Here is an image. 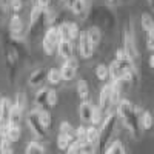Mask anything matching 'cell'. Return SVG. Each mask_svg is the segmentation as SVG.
Wrapping results in <instances>:
<instances>
[{"instance_id":"obj_1","label":"cell","mask_w":154,"mask_h":154,"mask_svg":"<svg viewBox=\"0 0 154 154\" xmlns=\"http://www.w3.org/2000/svg\"><path fill=\"white\" fill-rule=\"evenodd\" d=\"M117 117H120V120L123 122L125 128L131 133V136L134 139H139L142 134V126H140V120H139V112L137 108L126 99H120V102L117 103L116 108Z\"/></svg>"},{"instance_id":"obj_2","label":"cell","mask_w":154,"mask_h":154,"mask_svg":"<svg viewBox=\"0 0 154 154\" xmlns=\"http://www.w3.org/2000/svg\"><path fill=\"white\" fill-rule=\"evenodd\" d=\"M117 112L116 111H109L106 114V117L103 120L100 126V137H99V143H97V151L103 154L108 146L111 145V140H112V136L116 133V126H117Z\"/></svg>"},{"instance_id":"obj_3","label":"cell","mask_w":154,"mask_h":154,"mask_svg":"<svg viewBox=\"0 0 154 154\" xmlns=\"http://www.w3.org/2000/svg\"><path fill=\"white\" fill-rule=\"evenodd\" d=\"M123 49H125L128 59H130V60L133 62V65L137 68L140 57H139V51H137L136 38H134V31H133V28H131V23L126 26L125 34H123Z\"/></svg>"},{"instance_id":"obj_4","label":"cell","mask_w":154,"mask_h":154,"mask_svg":"<svg viewBox=\"0 0 154 154\" xmlns=\"http://www.w3.org/2000/svg\"><path fill=\"white\" fill-rule=\"evenodd\" d=\"M60 42L62 40H60V35L57 32V26H49L45 32V37H43V51L48 56H53L57 51V46Z\"/></svg>"},{"instance_id":"obj_5","label":"cell","mask_w":154,"mask_h":154,"mask_svg":"<svg viewBox=\"0 0 154 154\" xmlns=\"http://www.w3.org/2000/svg\"><path fill=\"white\" fill-rule=\"evenodd\" d=\"M26 123H28V126H29L31 133H32L37 139L43 140V139L48 137V133H46L48 130L42 125L40 119H38V114H37L34 109H31V111L28 112V116H26Z\"/></svg>"},{"instance_id":"obj_6","label":"cell","mask_w":154,"mask_h":154,"mask_svg":"<svg viewBox=\"0 0 154 154\" xmlns=\"http://www.w3.org/2000/svg\"><path fill=\"white\" fill-rule=\"evenodd\" d=\"M26 31H25V25L19 14H12L9 20V38L14 42H23Z\"/></svg>"},{"instance_id":"obj_7","label":"cell","mask_w":154,"mask_h":154,"mask_svg":"<svg viewBox=\"0 0 154 154\" xmlns=\"http://www.w3.org/2000/svg\"><path fill=\"white\" fill-rule=\"evenodd\" d=\"M114 105V100H112V91H111V83H106L100 91L99 96V108L103 111L105 114H108L111 111V106Z\"/></svg>"},{"instance_id":"obj_8","label":"cell","mask_w":154,"mask_h":154,"mask_svg":"<svg viewBox=\"0 0 154 154\" xmlns=\"http://www.w3.org/2000/svg\"><path fill=\"white\" fill-rule=\"evenodd\" d=\"M17 51L12 45H6L5 46V62H6V66L9 69V77L11 80L14 82V77H16V63H17Z\"/></svg>"},{"instance_id":"obj_9","label":"cell","mask_w":154,"mask_h":154,"mask_svg":"<svg viewBox=\"0 0 154 154\" xmlns=\"http://www.w3.org/2000/svg\"><path fill=\"white\" fill-rule=\"evenodd\" d=\"M77 68H79V62H77L75 57L69 59V60H65L63 65L60 66V74H62V79L63 80H72L75 74H77Z\"/></svg>"},{"instance_id":"obj_10","label":"cell","mask_w":154,"mask_h":154,"mask_svg":"<svg viewBox=\"0 0 154 154\" xmlns=\"http://www.w3.org/2000/svg\"><path fill=\"white\" fill-rule=\"evenodd\" d=\"M97 146L91 145L88 142H80V140H75V142L69 146V149L66 151V154H96Z\"/></svg>"},{"instance_id":"obj_11","label":"cell","mask_w":154,"mask_h":154,"mask_svg":"<svg viewBox=\"0 0 154 154\" xmlns=\"http://www.w3.org/2000/svg\"><path fill=\"white\" fill-rule=\"evenodd\" d=\"M94 48L96 46H93V43L89 42L86 32L85 31L80 32V35H79V51H80L82 59H91L93 54H94Z\"/></svg>"},{"instance_id":"obj_12","label":"cell","mask_w":154,"mask_h":154,"mask_svg":"<svg viewBox=\"0 0 154 154\" xmlns=\"http://www.w3.org/2000/svg\"><path fill=\"white\" fill-rule=\"evenodd\" d=\"M0 133H2L3 137L9 139L11 142H17L22 136V126H14V125H2L0 126Z\"/></svg>"},{"instance_id":"obj_13","label":"cell","mask_w":154,"mask_h":154,"mask_svg":"<svg viewBox=\"0 0 154 154\" xmlns=\"http://www.w3.org/2000/svg\"><path fill=\"white\" fill-rule=\"evenodd\" d=\"M93 109H94V105H93L89 100L80 102V105H79V117H80V120H82V125L91 123Z\"/></svg>"},{"instance_id":"obj_14","label":"cell","mask_w":154,"mask_h":154,"mask_svg":"<svg viewBox=\"0 0 154 154\" xmlns=\"http://www.w3.org/2000/svg\"><path fill=\"white\" fill-rule=\"evenodd\" d=\"M57 54L63 60H69L74 57V43L71 40H62L57 46Z\"/></svg>"},{"instance_id":"obj_15","label":"cell","mask_w":154,"mask_h":154,"mask_svg":"<svg viewBox=\"0 0 154 154\" xmlns=\"http://www.w3.org/2000/svg\"><path fill=\"white\" fill-rule=\"evenodd\" d=\"M46 75H48V71H46L45 68H38V69L32 71L31 75H29V79H28L29 86H32V88L40 86V85L46 80Z\"/></svg>"},{"instance_id":"obj_16","label":"cell","mask_w":154,"mask_h":154,"mask_svg":"<svg viewBox=\"0 0 154 154\" xmlns=\"http://www.w3.org/2000/svg\"><path fill=\"white\" fill-rule=\"evenodd\" d=\"M11 106H12V102L8 97H2V99H0V126L8 123Z\"/></svg>"},{"instance_id":"obj_17","label":"cell","mask_w":154,"mask_h":154,"mask_svg":"<svg viewBox=\"0 0 154 154\" xmlns=\"http://www.w3.org/2000/svg\"><path fill=\"white\" fill-rule=\"evenodd\" d=\"M137 112H139V120H140L142 130H151L152 125H154L152 114L149 111H146V109H140V108H137Z\"/></svg>"},{"instance_id":"obj_18","label":"cell","mask_w":154,"mask_h":154,"mask_svg":"<svg viewBox=\"0 0 154 154\" xmlns=\"http://www.w3.org/2000/svg\"><path fill=\"white\" fill-rule=\"evenodd\" d=\"M22 119H23V111H22L16 103H12L8 123H9V125H14V126H22Z\"/></svg>"},{"instance_id":"obj_19","label":"cell","mask_w":154,"mask_h":154,"mask_svg":"<svg viewBox=\"0 0 154 154\" xmlns=\"http://www.w3.org/2000/svg\"><path fill=\"white\" fill-rule=\"evenodd\" d=\"M48 93H49V88L43 86L40 88L38 91L35 93V99H34V105L37 106H42L48 109Z\"/></svg>"},{"instance_id":"obj_20","label":"cell","mask_w":154,"mask_h":154,"mask_svg":"<svg viewBox=\"0 0 154 154\" xmlns=\"http://www.w3.org/2000/svg\"><path fill=\"white\" fill-rule=\"evenodd\" d=\"M43 8L40 6V5H34L32 6V9H31V14H29V28L32 29L35 25L38 23V22H42V16H43Z\"/></svg>"},{"instance_id":"obj_21","label":"cell","mask_w":154,"mask_h":154,"mask_svg":"<svg viewBox=\"0 0 154 154\" xmlns=\"http://www.w3.org/2000/svg\"><path fill=\"white\" fill-rule=\"evenodd\" d=\"M108 68H109V79H111V82L123 80V72H122V69L119 66L117 60H112L109 65H108Z\"/></svg>"},{"instance_id":"obj_22","label":"cell","mask_w":154,"mask_h":154,"mask_svg":"<svg viewBox=\"0 0 154 154\" xmlns=\"http://www.w3.org/2000/svg\"><path fill=\"white\" fill-rule=\"evenodd\" d=\"M85 32H86V35L89 38V42L93 43V46H97L100 43V40H102V31H100V28L91 26V28H88V31H85Z\"/></svg>"},{"instance_id":"obj_23","label":"cell","mask_w":154,"mask_h":154,"mask_svg":"<svg viewBox=\"0 0 154 154\" xmlns=\"http://www.w3.org/2000/svg\"><path fill=\"white\" fill-rule=\"evenodd\" d=\"M99 137H100V130H99L97 126L89 125V126H88V133H86V142L97 146V143H99Z\"/></svg>"},{"instance_id":"obj_24","label":"cell","mask_w":154,"mask_h":154,"mask_svg":"<svg viewBox=\"0 0 154 154\" xmlns=\"http://www.w3.org/2000/svg\"><path fill=\"white\" fill-rule=\"evenodd\" d=\"M105 117H106V114L99 108V105L94 106V109H93V117H91V125H93V126H97V128L102 126Z\"/></svg>"},{"instance_id":"obj_25","label":"cell","mask_w":154,"mask_h":154,"mask_svg":"<svg viewBox=\"0 0 154 154\" xmlns=\"http://www.w3.org/2000/svg\"><path fill=\"white\" fill-rule=\"evenodd\" d=\"M46 80H48V83H49V85H53V86H56V85L62 83V82H63V79H62L60 69H57V68H51V69L48 71Z\"/></svg>"},{"instance_id":"obj_26","label":"cell","mask_w":154,"mask_h":154,"mask_svg":"<svg viewBox=\"0 0 154 154\" xmlns=\"http://www.w3.org/2000/svg\"><path fill=\"white\" fill-rule=\"evenodd\" d=\"M77 94H79L82 102L89 100V88H88V83L83 79H80L79 82H77Z\"/></svg>"},{"instance_id":"obj_27","label":"cell","mask_w":154,"mask_h":154,"mask_svg":"<svg viewBox=\"0 0 154 154\" xmlns=\"http://www.w3.org/2000/svg\"><path fill=\"white\" fill-rule=\"evenodd\" d=\"M74 142H75V140H71V139L66 137L65 134H60V133H59V136H57V148H59L60 151H68L69 146H71Z\"/></svg>"},{"instance_id":"obj_28","label":"cell","mask_w":154,"mask_h":154,"mask_svg":"<svg viewBox=\"0 0 154 154\" xmlns=\"http://www.w3.org/2000/svg\"><path fill=\"white\" fill-rule=\"evenodd\" d=\"M59 133H60V134H65V136L69 137L71 140H77V137H75V130L71 126L69 122H62V123H60V128H59Z\"/></svg>"},{"instance_id":"obj_29","label":"cell","mask_w":154,"mask_h":154,"mask_svg":"<svg viewBox=\"0 0 154 154\" xmlns=\"http://www.w3.org/2000/svg\"><path fill=\"white\" fill-rule=\"evenodd\" d=\"M103 154H126V151L120 140H116V142H111V145L108 146V149Z\"/></svg>"},{"instance_id":"obj_30","label":"cell","mask_w":154,"mask_h":154,"mask_svg":"<svg viewBox=\"0 0 154 154\" xmlns=\"http://www.w3.org/2000/svg\"><path fill=\"white\" fill-rule=\"evenodd\" d=\"M96 75H97L99 80L109 79V68H108V65H105V63H99V65L96 66Z\"/></svg>"},{"instance_id":"obj_31","label":"cell","mask_w":154,"mask_h":154,"mask_svg":"<svg viewBox=\"0 0 154 154\" xmlns=\"http://www.w3.org/2000/svg\"><path fill=\"white\" fill-rule=\"evenodd\" d=\"M25 154H46V151L38 142H29L25 149Z\"/></svg>"},{"instance_id":"obj_32","label":"cell","mask_w":154,"mask_h":154,"mask_svg":"<svg viewBox=\"0 0 154 154\" xmlns=\"http://www.w3.org/2000/svg\"><path fill=\"white\" fill-rule=\"evenodd\" d=\"M140 23H142V28L146 32L154 29V19L148 14V12H143V14H142V17H140Z\"/></svg>"},{"instance_id":"obj_33","label":"cell","mask_w":154,"mask_h":154,"mask_svg":"<svg viewBox=\"0 0 154 154\" xmlns=\"http://www.w3.org/2000/svg\"><path fill=\"white\" fill-rule=\"evenodd\" d=\"M57 32L60 35V40H71L69 38V22H63L57 26Z\"/></svg>"},{"instance_id":"obj_34","label":"cell","mask_w":154,"mask_h":154,"mask_svg":"<svg viewBox=\"0 0 154 154\" xmlns=\"http://www.w3.org/2000/svg\"><path fill=\"white\" fill-rule=\"evenodd\" d=\"M85 9H86V0H75L71 6L72 14H75V16H82Z\"/></svg>"},{"instance_id":"obj_35","label":"cell","mask_w":154,"mask_h":154,"mask_svg":"<svg viewBox=\"0 0 154 154\" xmlns=\"http://www.w3.org/2000/svg\"><path fill=\"white\" fill-rule=\"evenodd\" d=\"M14 103H16L22 111H25V108H26V105H28V100H26V94H25V91H19V93H17Z\"/></svg>"},{"instance_id":"obj_36","label":"cell","mask_w":154,"mask_h":154,"mask_svg":"<svg viewBox=\"0 0 154 154\" xmlns=\"http://www.w3.org/2000/svg\"><path fill=\"white\" fill-rule=\"evenodd\" d=\"M86 133H88V126L80 125L79 128H75V137L80 142H86Z\"/></svg>"},{"instance_id":"obj_37","label":"cell","mask_w":154,"mask_h":154,"mask_svg":"<svg viewBox=\"0 0 154 154\" xmlns=\"http://www.w3.org/2000/svg\"><path fill=\"white\" fill-rule=\"evenodd\" d=\"M57 103V91L53 88H49V93H48V109L54 108Z\"/></svg>"},{"instance_id":"obj_38","label":"cell","mask_w":154,"mask_h":154,"mask_svg":"<svg viewBox=\"0 0 154 154\" xmlns=\"http://www.w3.org/2000/svg\"><path fill=\"white\" fill-rule=\"evenodd\" d=\"M79 35H80V29L77 26V23L69 22V38H71V42H74L75 38H79Z\"/></svg>"},{"instance_id":"obj_39","label":"cell","mask_w":154,"mask_h":154,"mask_svg":"<svg viewBox=\"0 0 154 154\" xmlns=\"http://www.w3.org/2000/svg\"><path fill=\"white\" fill-rule=\"evenodd\" d=\"M9 5H11V11L14 12V14H19V12L22 11V8H23V2H22V0H11Z\"/></svg>"},{"instance_id":"obj_40","label":"cell","mask_w":154,"mask_h":154,"mask_svg":"<svg viewBox=\"0 0 154 154\" xmlns=\"http://www.w3.org/2000/svg\"><path fill=\"white\" fill-rule=\"evenodd\" d=\"M11 145H12V142L9 139H6V137H3L2 139V142H0V152H6V151H11L12 148H11Z\"/></svg>"},{"instance_id":"obj_41","label":"cell","mask_w":154,"mask_h":154,"mask_svg":"<svg viewBox=\"0 0 154 154\" xmlns=\"http://www.w3.org/2000/svg\"><path fill=\"white\" fill-rule=\"evenodd\" d=\"M146 48L154 51V29L146 32Z\"/></svg>"},{"instance_id":"obj_42","label":"cell","mask_w":154,"mask_h":154,"mask_svg":"<svg viewBox=\"0 0 154 154\" xmlns=\"http://www.w3.org/2000/svg\"><path fill=\"white\" fill-rule=\"evenodd\" d=\"M125 59H128V56H126V53H125V49H123V48L116 49V59H114V60L120 62V60H125Z\"/></svg>"},{"instance_id":"obj_43","label":"cell","mask_w":154,"mask_h":154,"mask_svg":"<svg viewBox=\"0 0 154 154\" xmlns=\"http://www.w3.org/2000/svg\"><path fill=\"white\" fill-rule=\"evenodd\" d=\"M11 0H0V8H2L3 12H8L11 9V5H9Z\"/></svg>"},{"instance_id":"obj_44","label":"cell","mask_w":154,"mask_h":154,"mask_svg":"<svg viewBox=\"0 0 154 154\" xmlns=\"http://www.w3.org/2000/svg\"><path fill=\"white\" fill-rule=\"evenodd\" d=\"M37 5H40L43 9H48L49 8V0H37Z\"/></svg>"},{"instance_id":"obj_45","label":"cell","mask_w":154,"mask_h":154,"mask_svg":"<svg viewBox=\"0 0 154 154\" xmlns=\"http://www.w3.org/2000/svg\"><path fill=\"white\" fill-rule=\"evenodd\" d=\"M149 66H151V68H154V53L149 56Z\"/></svg>"},{"instance_id":"obj_46","label":"cell","mask_w":154,"mask_h":154,"mask_svg":"<svg viewBox=\"0 0 154 154\" xmlns=\"http://www.w3.org/2000/svg\"><path fill=\"white\" fill-rule=\"evenodd\" d=\"M108 3H111V5H116V3H117V0H108Z\"/></svg>"},{"instance_id":"obj_47","label":"cell","mask_w":154,"mask_h":154,"mask_svg":"<svg viewBox=\"0 0 154 154\" xmlns=\"http://www.w3.org/2000/svg\"><path fill=\"white\" fill-rule=\"evenodd\" d=\"M148 3H149V5H151V6L154 8V0H148Z\"/></svg>"},{"instance_id":"obj_48","label":"cell","mask_w":154,"mask_h":154,"mask_svg":"<svg viewBox=\"0 0 154 154\" xmlns=\"http://www.w3.org/2000/svg\"><path fill=\"white\" fill-rule=\"evenodd\" d=\"M0 154H14V152H12V149H11V151H6V152H0Z\"/></svg>"},{"instance_id":"obj_49","label":"cell","mask_w":154,"mask_h":154,"mask_svg":"<svg viewBox=\"0 0 154 154\" xmlns=\"http://www.w3.org/2000/svg\"><path fill=\"white\" fill-rule=\"evenodd\" d=\"M2 139H3V136H2V133H0V142H2Z\"/></svg>"}]
</instances>
